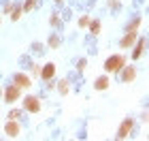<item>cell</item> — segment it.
I'll use <instances>...</instances> for the list:
<instances>
[{"label": "cell", "mask_w": 149, "mask_h": 141, "mask_svg": "<svg viewBox=\"0 0 149 141\" xmlns=\"http://www.w3.org/2000/svg\"><path fill=\"white\" fill-rule=\"evenodd\" d=\"M124 56H111V58H107V62H104V69L109 71V73H117L124 69Z\"/></svg>", "instance_id": "6da1fadb"}, {"label": "cell", "mask_w": 149, "mask_h": 141, "mask_svg": "<svg viewBox=\"0 0 149 141\" xmlns=\"http://www.w3.org/2000/svg\"><path fill=\"white\" fill-rule=\"evenodd\" d=\"M19 94H22V88H19V86H9V88H6V92H4V100L6 103H15V100L19 98Z\"/></svg>", "instance_id": "7a4b0ae2"}, {"label": "cell", "mask_w": 149, "mask_h": 141, "mask_svg": "<svg viewBox=\"0 0 149 141\" xmlns=\"http://www.w3.org/2000/svg\"><path fill=\"white\" fill-rule=\"evenodd\" d=\"M132 126H134V120H124L121 122V126H119V130H117V139H126L128 135H130V130H132Z\"/></svg>", "instance_id": "3957f363"}, {"label": "cell", "mask_w": 149, "mask_h": 141, "mask_svg": "<svg viewBox=\"0 0 149 141\" xmlns=\"http://www.w3.org/2000/svg\"><path fill=\"white\" fill-rule=\"evenodd\" d=\"M24 107H26V111L36 113V111H40V100H38L36 96H26V100H24Z\"/></svg>", "instance_id": "277c9868"}, {"label": "cell", "mask_w": 149, "mask_h": 141, "mask_svg": "<svg viewBox=\"0 0 149 141\" xmlns=\"http://www.w3.org/2000/svg\"><path fill=\"white\" fill-rule=\"evenodd\" d=\"M4 133H6L9 137H17V135H19V124L15 122V120L6 122V126H4Z\"/></svg>", "instance_id": "5b68a950"}, {"label": "cell", "mask_w": 149, "mask_h": 141, "mask_svg": "<svg viewBox=\"0 0 149 141\" xmlns=\"http://www.w3.org/2000/svg\"><path fill=\"white\" fill-rule=\"evenodd\" d=\"M134 75H136L134 66H124V69H121V79H124L126 83H130L132 79H134Z\"/></svg>", "instance_id": "8992f818"}, {"label": "cell", "mask_w": 149, "mask_h": 141, "mask_svg": "<svg viewBox=\"0 0 149 141\" xmlns=\"http://www.w3.org/2000/svg\"><path fill=\"white\" fill-rule=\"evenodd\" d=\"M53 75H56V64H45L43 66V69H40V77H43V79H51Z\"/></svg>", "instance_id": "52a82bcc"}, {"label": "cell", "mask_w": 149, "mask_h": 141, "mask_svg": "<svg viewBox=\"0 0 149 141\" xmlns=\"http://www.w3.org/2000/svg\"><path fill=\"white\" fill-rule=\"evenodd\" d=\"M134 41H136V32H126V36L121 39V47H132L134 45Z\"/></svg>", "instance_id": "ba28073f"}, {"label": "cell", "mask_w": 149, "mask_h": 141, "mask_svg": "<svg viewBox=\"0 0 149 141\" xmlns=\"http://www.w3.org/2000/svg\"><path fill=\"white\" fill-rule=\"evenodd\" d=\"M15 86H19V88H28V86H30V79L19 73V75H15Z\"/></svg>", "instance_id": "9c48e42d"}, {"label": "cell", "mask_w": 149, "mask_h": 141, "mask_svg": "<svg viewBox=\"0 0 149 141\" xmlns=\"http://www.w3.org/2000/svg\"><path fill=\"white\" fill-rule=\"evenodd\" d=\"M94 88H96V90H107V88H109V79H107V77H98L96 81H94Z\"/></svg>", "instance_id": "30bf717a"}, {"label": "cell", "mask_w": 149, "mask_h": 141, "mask_svg": "<svg viewBox=\"0 0 149 141\" xmlns=\"http://www.w3.org/2000/svg\"><path fill=\"white\" fill-rule=\"evenodd\" d=\"M143 49H145V39H141L139 45H136V49H134V53H132V58H134V60L141 58V56H143Z\"/></svg>", "instance_id": "8fae6325"}, {"label": "cell", "mask_w": 149, "mask_h": 141, "mask_svg": "<svg viewBox=\"0 0 149 141\" xmlns=\"http://www.w3.org/2000/svg\"><path fill=\"white\" fill-rule=\"evenodd\" d=\"M141 22H143L141 17H136L134 22H130V24H128V30H126V32H136V28L141 26Z\"/></svg>", "instance_id": "7c38bea8"}, {"label": "cell", "mask_w": 149, "mask_h": 141, "mask_svg": "<svg viewBox=\"0 0 149 141\" xmlns=\"http://www.w3.org/2000/svg\"><path fill=\"white\" fill-rule=\"evenodd\" d=\"M58 90H60V94H68V83H66V79H62V81L58 83Z\"/></svg>", "instance_id": "4fadbf2b"}, {"label": "cell", "mask_w": 149, "mask_h": 141, "mask_svg": "<svg viewBox=\"0 0 149 141\" xmlns=\"http://www.w3.org/2000/svg\"><path fill=\"white\" fill-rule=\"evenodd\" d=\"M90 30L92 34H100V22H90Z\"/></svg>", "instance_id": "5bb4252c"}, {"label": "cell", "mask_w": 149, "mask_h": 141, "mask_svg": "<svg viewBox=\"0 0 149 141\" xmlns=\"http://www.w3.org/2000/svg\"><path fill=\"white\" fill-rule=\"evenodd\" d=\"M19 17H22V9H19V6H15V9H13V13H11V19H13V22H17Z\"/></svg>", "instance_id": "9a60e30c"}, {"label": "cell", "mask_w": 149, "mask_h": 141, "mask_svg": "<svg viewBox=\"0 0 149 141\" xmlns=\"http://www.w3.org/2000/svg\"><path fill=\"white\" fill-rule=\"evenodd\" d=\"M36 6V0H26V4H24V11H32Z\"/></svg>", "instance_id": "2e32d148"}, {"label": "cell", "mask_w": 149, "mask_h": 141, "mask_svg": "<svg viewBox=\"0 0 149 141\" xmlns=\"http://www.w3.org/2000/svg\"><path fill=\"white\" fill-rule=\"evenodd\" d=\"M79 26H81V28H85V26H90V17H85V15H83V17L79 19Z\"/></svg>", "instance_id": "e0dca14e"}, {"label": "cell", "mask_w": 149, "mask_h": 141, "mask_svg": "<svg viewBox=\"0 0 149 141\" xmlns=\"http://www.w3.org/2000/svg\"><path fill=\"white\" fill-rule=\"evenodd\" d=\"M19 116H22V111H19V109H13V111L9 113V118H11V120H17Z\"/></svg>", "instance_id": "ac0fdd59"}, {"label": "cell", "mask_w": 149, "mask_h": 141, "mask_svg": "<svg viewBox=\"0 0 149 141\" xmlns=\"http://www.w3.org/2000/svg\"><path fill=\"white\" fill-rule=\"evenodd\" d=\"M49 45H51V47H58V45H60V39H58V36H51V39H49Z\"/></svg>", "instance_id": "d6986e66"}, {"label": "cell", "mask_w": 149, "mask_h": 141, "mask_svg": "<svg viewBox=\"0 0 149 141\" xmlns=\"http://www.w3.org/2000/svg\"><path fill=\"white\" fill-rule=\"evenodd\" d=\"M85 66H87V60H79V62H77V69H79V71H83Z\"/></svg>", "instance_id": "ffe728a7"}, {"label": "cell", "mask_w": 149, "mask_h": 141, "mask_svg": "<svg viewBox=\"0 0 149 141\" xmlns=\"http://www.w3.org/2000/svg\"><path fill=\"white\" fill-rule=\"evenodd\" d=\"M32 73H34L36 77H40V66L38 64H32Z\"/></svg>", "instance_id": "44dd1931"}, {"label": "cell", "mask_w": 149, "mask_h": 141, "mask_svg": "<svg viewBox=\"0 0 149 141\" xmlns=\"http://www.w3.org/2000/svg\"><path fill=\"white\" fill-rule=\"evenodd\" d=\"M0 96H2V88H0Z\"/></svg>", "instance_id": "7402d4cb"}]
</instances>
